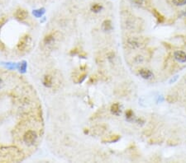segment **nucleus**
Returning a JSON list of instances; mask_svg holds the SVG:
<instances>
[{
  "label": "nucleus",
  "mask_w": 186,
  "mask_h": 163,
  "mask_svg": "<svg viewBox=\"0 0 186 163\" xmlns=\"http://www.w3.org/2000/svg\"><path fill=\"white\" fill-rule=\"evenodd\" d=\"M177 78H178V76H175V78H172L171 80L170 81V82L171 83V82H175V81H176Z\"/></svg>",
  "instance_id": "23"
},
{
  "label": "nucleus",
  "mask_w": 186,
  "mask_h": 163,
  "mask_svg": "<svg viewBox=\"0 0 186 163\" xmlns=\"http://www.w3.org/2000/svg\"><path fill=\"white\" fill-rule=\"evenodd\" d=\"M153 14L155 16V17L157 18V22H158V23H163V22H165V17H164V16H163L161 13H160L157 10H153Z\"/></svg>",
  "instance_id": "9"
},
{
  "label": "nucleus",
  "mask_w": 186,
  "mask_h": 163,
  "mask_svg": "<svg viewBox=\"0 0 186 163\" xmlns=\"http://www.w3.org/2000/svg\"><path fill=\"white\" fill-rule=\"evenodd\" d=\"M60 40V33L56 31H51L49 33H47L44 36V38L42 40V47L45 49H51L54 48L55 45L59 42Z\"/></svg>",
  "instance_id": "1"
},
{
  "label": "nucleus",
  "mask_w": 186,
  "mask_h": 163,
  "mask_svg": "<svg viewBox=\"0 0 186 163\" xmlns=\"http://www.w3.org/2000/svg\"><path fill=\"white\" fill-rule=\"evenodd\" d=\"M172 3L175 6H183L186 4V0H172Z\"/></svg>",
  "instance_id": "15"
},
{
  "label": "nucleus",
  "mask_w": 186,
  "mask_h": 163,
  "mask_svg": "<svg viewBox=\"0 0 186 163\" xmlns=\"http://www.w3.org/2000/svg\"><path fill=\"white\" fill-rule=\"evenodd\" d=\"M80 52H81L80 49L78 48V47H76V48L72 49L70 50V52H69V54H70L71 55H76V54H78V55H79V54L80 53Z\"/></svg>",
  "instance_id": "16"
},
{
  "label": "nucleus",
  "mask_w": 186,
  "mask_h": 163,
  "mask_svg": "<svg viewBox=\"0 0 186 163\" xmlns=\"http://www.w3.org/2000/svg\"><path fill=\"white\" fill-rule=\"evenodd\" d=\"M131 3L137 6H142L144 3V0H130Z\"/></svg>",
  "instance_id": "18"
},
{
  "label": "nucleus",
  "mask_w": 186,
  "mask_h": 163,
  "mask_svg": "<svg viewBox=\"0 0 186 163\" xmlns=\"http://www.w3.org/2000/svg\"><path fill=\"white\" fill-rule=\"evenodd\" d=\"M174 58L179 63H186V53L181 50H177L174 53Z\"/></svg>",
  "instance_id": "7"
},
{
  "label": "nucleus",
  "mask_w": 186,
  "mask_h": 163,
  "mask_svg": "<svg viewBox=\"0 0 186 163\" xmlns=\"http://www.w3.org/2000/svg\"><path fill=\"white\" fill-rule=\"evenodd\" d=\"M43 85L46 87H52L55 85V80L53 75L47 73L43 77Z\"/></svg>",
  "instance_id": "6"
},
{
  "label": "nucleus",
  "mask_w": 186,
  "mask_h": 163,
  "mask_svg": "<svg viewBox=\"0 0 186 163\" xmlns=\"http://www.w3.org/2000/svg\"><path fill=\"white\" fill-rule=\"evenodd\" d=\"M91 11L93 12V13H99L101 10L103 9V6L100 3H93L91 5Z\"/></svg>",
  "instance_id": "13"
},
{
  "label": "nucleus",
  "mask_w": 186,
  "mask_h": 163,
  "mask_svg": "<svg viewBox=\"0 0 186 163\" xmlns=\"http://www.w3.org/2000/svg\"><path fill=\"white\" fill-rule=\"evenodd\" d=\"M32 45V37L28 34H25L17 44V50L21 54H25L29 50Z\"/></svg>",
  "instance_id": "2"
},
{
  "label": "nucleus",
  "mask_w": 186,
  "mask_h": 163,
  "mask_svg": "<svg viewBox=\"0 0 186 163\" xmlns=\"http://www.w3.org/2000/svg\"><path fill=\"white\" fill-rule=\"evenodd\" d=\"M6 21H7V17H6L5 16L0 17V29H1V27H2L3 26H4V24L5 22H6Z\"/></svg>",
  "instance_id": "21"
},
{
  "label": "nucleus",
  "mask_w": 186,
  "mask_h": 163,
  "mask_svg": "<svg viewBox=\"0 0 186 163\" xmlns=\"http://www.w3.org/2000/svg\"><path fill=\"white\" fill-rule=\"evenodd\" d=\"M166 101L169 102V103H174V102H175L176 101V98L174 96H168L166 97Z\"/></svg>",
  "instance_id": "19"
},
{
  "label": "nucleus",
  "mask_w": 186,
  "mask_h": 163,
  "mask_svg": "<svg viewBox=\"0 0 186 163\" xmlns=\"http://www.w3.org/2000/svg\"><path fill=\"white\" fill-rule=\"evenodd\" d=\"M139 74L144 79H150L153 76L152 72L151 70H149L148 68H141L139 70Z\"/></svg>",
  "instance_id": "8"
},
{
  "label": "nucleus",
  "mask_w": 186,
  "mask_h": 163,
  "mask_svg": "<svg viewBox=\"0 0 186 163\" xmlns=\"http://www.w3.org/2000/svg\"><path fill=\"white\" fill-rule=\"evenodd\" d=\"M97 81H98V77L96 75H94V76L90 77L89 80H88V83H95Z\"/></svg>",
  "instance_id": "20"
},
{
  "label": "nucleus",
  "mask_w": 186,
  "mask_h": 163,
  "mask_svg": "<svg viewBox=\"0 0 186 163\" xmlns=\"http://www.w3.org/2000/svg\"><path fill=\"white\" fill-rule=\"evenodd\" d=\"M44 13V9L43 8H41V9H39V10H35L34 12H33V14L36 17H40L42 13Z\"/></svg>",
  "instance_id": "17"
},
{
  "label": "nucleus",
  "mask_w": 186,
  "mask_h": 163,
  "mask_svg": "<svg viewBox=\"0 0 186 163\" xmlns=\"http://www.w3.org/2000/svg\"><path fill=\"white\" fill-rule=\"evenodd\" d=\"M110 110H111V112L113 113V115H119V113H120V106H119V104L117 103V102L116 103H113V105L111 106Z\"/></svg>",
  "instance_id": "11"
},
{
  "label": "nucleus",
  "mask_w": 186,
  "mask_h": 163,
  "mask_svg": "<svg viewBox=\"0 0 186 163\" xmlns=\"http://www.w3.org/2000/svg\"><path fill=\"white\" fill-rule=\"evenodd\" d=\"M14 16L15 17H16V19L22 22V21H24V20L27 18V17H28V12L26 9H24V8H18V9L15 11Z\"/></svg>",
  "instance_id": "5"
},
{
  "label": "nucleus",
  "mask_w": 186,
  "mask_h": 163,
  "mask_svg": "<svg viewBox=\"0 0 186 163\" xmlns=\"http://www.w3.org/2000/svg\"><path fill=\"white\" fill-rule=\"evenodd\" d=\"M125 115H126V118H127V120H131V119L133 118V116H134V113H133V111L131 109H128L127 110H126Z\"/></svg>",
  "instance_id": "14"
},
{
  "label": "nucleus",
  "mask_w": 186,
  "mask_h": 163,
  "mask_svg": "<svg viewBox=\"0 0 186 163\" xmlns=\"http://www.w3.org/2000/svg\"><path fill=\"white\" fill-rule=\"evenodd\" d=\"M86 68H87L86 65H83V66L79 68V71L74 74V76L73 77V80L74 82L79 83V82H82L85 79V77L87 76V73L85 72Z\"/></svg>",
  "instance_id": "4"
},
{
  "label": "nucleus",
  "mask_w": 186,
  "mask_h": 163,
  "mask_svg": "<svg viewBox=\"0 0 186 163\" xmlns=\"http://www.w3.org/2000/svg\"><path fill=\"white\" fill-rule=\"evenodd\" d=\"M135 61H136L137 63H142L143 61V57L142 55H138V56L135 58Z\"/></svg>",
  "instance_id": "22"
},
{
  "label": "nucleus",
  "mask_w": 186,
  "mask_h": 163,
  "mask_svg": "<svg viewBox=\"0 0 186 163\" xmlns=\"http://www.w3.org/2000/svg\"><path fill=\"white\" fill-rule=\"evenodd\" d=\"M102 28L103 31H108L113 29V25H112V22L110 20H105L102 24Z\"/></svg>",
  "instance_id": "10"
},
{
  "label": "nucleus",
  "mask_w": 186,
  "mask_h": 163,
  "mask_svg": "<svg viewBox=\"0 0 186 163\" xmlns=\"http://www.w3.org/2000/svg\"><path fill=\"white\" fill-rule=\"evenodd\" d=\"M120 139L119 135H110L108 138H106L105 139H103V142H108V143H114L117 142Z\"/></svg>",
  "instance_id": "12"
},
{
  "label": "nucleus",
  "mask_w": 186,
  "mask_h": 163,
  "mask_svg": "<svg viewBox=\"0 0 186 163\" xmlns=\"http://www.w3.org/2000/svg\"><path fill=\"white\" fill-rule=\"evenodd\" d=\"M126 43H127V45L129 48L136 49L142 48V46H144L145 41H144V40L142 38L132 36V37L127 38Z\"/></svg>",
  "instance_id": "3"
}]
</instances>
